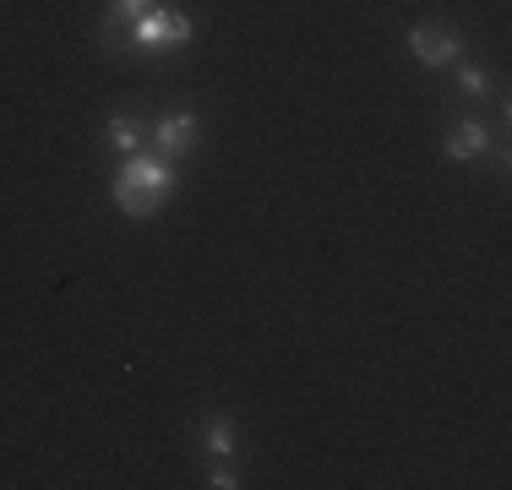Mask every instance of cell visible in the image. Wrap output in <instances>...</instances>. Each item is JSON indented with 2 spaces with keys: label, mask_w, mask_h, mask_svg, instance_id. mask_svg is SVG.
I'll return each mask as SVG.
<instances>
[{
  "label": "cell",
  "mask_w": 512,
  "mask_h": 490,
  "mask_svg": "<svg viewBox=\"0 0 512 490\" xmlns=\"http://www.w3.org/2000/svg\"><path fill=\"white\" fill-rule=\"evenodd\" d=\"M175 186H180V175L164 164V158H126L120 164V175H115V186H109V196H115V207L126 218H153L158 207L175 196Z\"/></svg>",
  "instance_id": "1"
},
{
  "label": "cell",
  "mask_w": 512,
  "mask_h": 490,
  "mask_svg": "<svg viewBox=\"0 0 512 490\" xmlns=\"http://www.w3.org/2000/svg\"><path fill=\"white\" fill-rule=\"evenodd\" d=\"M191 44V17L186 11H169L153 6L131 22V55H169V49H186Z\"/></svg>",
  "instance_id": "2"
},
{
  "label": "cell",
  "mask_w": 512,
  "mask_h": 490,
  "mask_svg": "<svg viewBox=\"0 0 512 490\" xmlns=\"http://www.w3.org/2000/svg\"><path fill=\"white\" fill-rule=\"evenodd\" d=\"M409 55L420 60V66H453V60L463 55V33L453 28V22H414L409 28Z\"/></svg>",
  "instance_id": "3"
},
{
  "label": "cell",
  "mask_w": 512,
  "mask_h": 490,
  "mask_svg": "<svg viewBox=\"0 0 512 490\" xmlns=\"http://www.w3.org/2000/svg\"><path fill=\"white\" fill-rule=\"evenodd\" d=\"M202 137V120L191 115V109H169V115H158L153 120V147H158V158H186L191 147H197Z\"/></svg>",
  "instance_id": "4"
},
{
  "label": "cell",
  "mask_w": 512,
  "mask_h": 490,
  "mask_svg": "<svg viewBox=\"0 0 512 490\" xmlns=\"http://www.w3.org/2000/svg\"><path fill=\"white\" fill-rule=\"evenodd\" d=\"M142 11H153V0H109L104 22L93 28L99 49H131V22H137Z\"/></svg>",
  "instance_id": "5"
},
{
  "label": "cell",
  "mask_w": 512,
  "mask_h": 490,
  "mask_svg": "<svg viewBox=\"0 0 512 490\" xmlns=\"http://www.w3.org/2000/svg\"><path fill=\"white\" fill-rule=\"evenodd\" d=\"M442 153L453 158V164H474V158H485V153H491V126H485V120H458V126L447 131Z\"/></svg>",
  "instance_id": "6"
},
{
  "label": "cell",
  "mask_w": 512,
  "mask_h": 490,
  "mask_svg": "<svg viewBox=\"0 0 512 490\" xmlns=\"http://www.w3.org/2000/svg\"><path fill=\"white\" fill-rule=\"evenodd\" d=\"M109 131V147H115L120 158H137L142 142H148V126H142V115H126V109H115V115L104 120Z\"/></svg>",
  "instance_id": "7"
},
{
  "label": "cell",
  "mask_w": 512,
  "mask_h": 490,
  "mask_svg": "<svg viewBox=\"0 0 512 490\" xmlns=\"http://www.w3.org/2000/svg\"><path fill=\"white\" fill-rule=\"evenodd\" d=\"M202 447H207V458H213V463H224L229 452H235V425H229L224 414H207V420H202Z\"/></svg>",
  "instance_id": "8"
},
{
  "label": "cell",
  "mask_w": 512,
  "mask_h": 490,
  "mask_svg": "<svg viewBox=\"0 0 512 490\" xmlns=\"http://www.w3.org/2000/svg\"><path fill=\"white\" fill-rule=\"evenodd\" d=\"M458 93L463 98H485V93H491V71H485V66H463L458 71Z\"/></svg>",
  "instance_id": "9"
},
{
  "label": "cell",
  "mask_w": 512,
  "mask_h": 490,
  "mask_svg": "<svg viewBox=\"0 0 512 490\" xmlns=\"http://www.w3.org/2000/svg\"><path fill=\"white\" fill-rule=\"evenodd\" d=\"M213 490H235L240 480H235V469H224V463H213V480H207Z\"/></svg>",
  "instance_id": "10"
}]
</instances>
